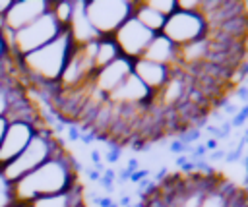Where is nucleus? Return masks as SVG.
Instances as JSON below:
<instances>
[{"mask_svg":"<svg viewBox=\"0 0 248 207\" xmlns=\"http://www.w3.org/2000/svg\"><path fill=\"white\" fill-rule=\"evenodd\" d=\"M8 120H6V116H2L0 118V143H2V137H4V132H6V128H8Z\"/></svg>","mask_w":248,"mask_h":207,"instance_id":"obj_35","label":"nucleus"},{"mask_svg":"<svg viewBox=\"0 0 248 207\" xmlns=\"http://www.w3.org/2000/svg\"><path fill=\"white\" fill-rule=\"evenodd\" d=\"M246 58H248V43H246Z\"/></svg>","mask_w":248,"mask_h":207,"instance_id":"obj_40","label":"nucleus"},{"mask_svg":"<svg viewBox=\"0 0 248 207\" xmlns=\"http://www.w3.org/2000/svg\"><path fill=\"white\" fill-rule=\"evenodd\" d=\"M126 170H128L130 174L136 172V170H140V163H138V159H130L128 164H126Z\"/></svg>","mask_w":248,"mask_h":207,"instance_id":"obj_32","label":"nucleus"},{"mask_svg":"<svg viewBox=\"0 0 248 207\" xmlns=\"http://www.w3.org/2000/svg\"><path fill=\"white\" fill-rule=\"evenodd\" d=\"M14 201V186L12 182H8L0 170V207H12Z\"/></svg>","mask_w":248,"mask_h":207,"instance_id":"obj_18","label":"nucleus"},{"mask_svg":"<svg viewBox=\"0 0 248 207\" xmlns=\"http://www.w3.org/2000/svg\"><path fill=\"white\" fill-rule=\"evenodd\" d=\"M122 56L128 60H138L143 56L147 44L151 43V39L155 37V33H151L149 29H145L138 19H134L132 15L116 29V33L112 35Z\"/></svg>","mask_w":248,"mask_h":207,"instance_id":"obj_7","label":"nucleus"},{"mask_svg":"<svg viewBox=\"0 0 248 207\" xmlns=\"http://www.w3.org/2000/svg\"><path fill=\"white\" fill-rule=\"evenodd\" d=\"M149 168H140V170H136V172H132L130 174V182H134V184H138V182H141L143 178H149Z\"/></svg>","mask_w":248,"mask_h":207,"instance_id":"obj_26","label":"nucleus"},{"mask_svg":"<svg viewBox=\"0 0 248 207\" xmlns=\"http://www.w3.org/2000/svg\"><path fill=\"white\" fill-rule=\"evenodd\" d=\"M78 164L72 155L64 153L43 163L39 168L14 182V201L17 205H29L31 201L46 195L64 193L78 184Z\"/></svg>","mask_w":248,"mask_h":207,"instance_id":"obj_1","label":"nucleus"},{"mask_svg":"<svg viewBox=\"0 0 248 207\" xmlns=\"http://www.w3.org/2000/svg\"><path fill=\"white\" fill-rule=\"evenodd\" d=\"M93 201H95V205H99V207H110V205L114 203L110 195H95Z\"/></svg>","mask_w":248,"mask_h":207,"instance_id":"obj_27","label":"nucleus"},{"mask_svg":"<svg viewBox=\"0 0 248 207\" xmlns=\"http://www.w3.org/2000/svg\"><path fill=\"white\" fill-rule=\"evenodd\" d=\"M10 6H12V0H0V15H6Z\"/></svg>","mask_w":248,"mask_h":207,"instance_id":"obj_34","label":"nucleus"},{"mask_svg":"<svg viewBox=\"0 0 248 207\" xmlns=\"http://www.w3.org/2000/svg\"><path fill=\"white\" fill-rule=\"evenodd\" d=\"M116 203L122 205V207H128V205H132V197H130V195H122L120 201H116Z\"/></svg>","mask_w":248,"mask_h":207,"instance_id":"obj_36","label":"nucleus"},{"mask_svg":"<svg viewBox=\"0 0 248 207\" xmlns=\"http://www.w3.org/2000/svg\"><path fill=\"white\" fill-rule=\"evenodd\" d=\"M190 147H192V145H186V143H182V141H178V139H174V141L169 145V149H170L174 155H188V153H190Z\"/></svg>","mask_w":248,"mask_h":207,"instance_id":"obj_23","label":"nucleus"},{"mask_svg":"<svg viewBox=\"0 0 248 207\" xmlns=\"http://www.w3.org/2000/svg\"><path fill=\"white\" fill-rule=\"evenodd\" d=\"M110 207H120V205H118V203H112V205H110Z\"/></svg>","mask_w":248,"mask_h":207,"instance_id":"obj_39","label":"nucleus"},{"mask_svg":"<svg viewBox=\"0 0 248 207\" xmlns=\"http://www.w3.org/2000/svg\"><path fill=\"white\" fill-rule=\"evenodd\" d=\"M132 17L138 19L145 29H149L151 33H161L165 27L167 17L161 15L157 10H153L145 0H134L132 2Z\"/></svg>","mask_w":248,"mask_h":207,"instance_id":"obj_14","label":"nucleus"},{"mask_svg":"<svg viewBox=\"0 0 248 207\" xmlns=\"http://www.w3.org/2000/svg\"><path fill=\"white\" fill-rule=\"evenodd\" d=\"M246 120H248V104H242V106L238 108V112H236L229 122H231L232 128H240V126H244Z\"/></svg>","mask_w":248,"mask_h":207,"instance_id":"obj_21","label":"nucleus"},{"mask_svg":"<svg viewBox=\"0 0 248 207\" xmlns=\"http://www.w3.org/2000/svg\"><path fill=\"white\" fill-rule=\"evenodd\" d=\"M205 31H207V25L198 12L176 10L174 14H170L167 17L161 35H165L172 44L184 46V44H190L194 41L203 39Z\"/></svg>","mask_w":248,"mask_h":207,"instance_id":"obj_6","label":"nucleus"},{"mask_svg":"<svg viewBox=\"0 0 248 207\" xmlns=\"http://www.w3.org/2000/svg\"><path fill=\"white\" fill-rule=\"evenodd\" d=\"M14 83V79H0V118L6 116L8 112V106H10V97H8V87Z\"/></svg>","mask_w":248,"mask_h":207,"instance_id":"obj_20","label":"nucleus"},{"mask_svg":"<svg viewBox=\"0 0 248 207\" xmlns=\"http://www.w3.org/2000/svg\"><path fill=\"white\" fill-rule=\"evenodd\" d=\"M227 197L219 188H211L203 193L202 197V205L200 207H227Z\"/></svg>","mask_w":248,"mask_h":207,"instance_id":"obj_17","label":"nucleus"},{"mask_svg":"<svg viewBox=\"0 0 248 207\" xmlns=\"http://www.w3.org/2000/svg\"><path fill=\"white\" fill-rule=\"evenodd\" d=\"M62 31H64V27L54 19V15L48 10L46 14H43L33 23H29L23 29L16 31V48H14V54L21 58V56H25V54H29V52L45 46L46 43L54 41Z\"/></svg>","mask_w":248,"mask_h":207,"instance_id":"obj_5","label":"nucleus"},{"mask_svg":"<svg viewBox=\"0 0 248 207\" xmlns=\"http://www.w3.org/2000/svg\"><path fill=\"white\" fill-rule=\"evenodd\" d=\"M225 155H227V151L219 147L217 151H211V153H207V161H219V159H225Z\"/></svg>","mask_w":248,"mask_h":207,"instance_id":"obj_28","label":"nucleus"},{"mask_svg":"<svg viewBox=\"0 0 248 207\" xmlns=\"http://www.w3.org/2000/svg\"><path fill=\"white\" fill-rule=\"evenodd\" d=\"M68 139L70 141H79V128L78 126H70L68 128Z\"/></svg>","mask_w":248,"mask_h":207,"instance_id":"obj_30","label":"nucleus"},{"mask_svg":"<svg viewBox=\"0 0 248 207\" xmlns=\"http://www.w3.org/2000/svg\"><path fill=\"white\" fill-rule=\"evenodd\" d=\"M35 128L27 122H10L0 143V168L12 163L33 139Z\"/></svg>","mask_w":248,"mask_h":207,"instance_id":"obj_8","label":"nucleus"},{"mask_svg":"<svg viewBox=\"0 0 248 207\" xmlns=\"http://www.w3.org/2000/svg\"><path fill=\"white\" fill-rule=\"evenodd\" d=\"M87 180H91V182H99V180H101V172L95 170V168H87Z\"/></svg>","mask_w":248,"mask_h":207,"instance_id":"obj_31","label":"nucleus"},{"mask_svg":"<svg viewBox=\"0 0 248 207\" xmlns=\"http://www.w3.org/2000/svg\"><path fill=\"white\" fill-rule=\"evenodd\" d=\"M0 79H2V77H0Z\"/></svg>","mask_w":248,"mask_h":207,"instance_id":"obj_42","label":"nucleus"},{"mask_svg":"<svg viewBox=\"0 0 248 207\" xmlns=\"http://www.w3.org/2000/svg\"><path fill=\"white\" fill-rule=\"evenodd\" d=\"M122 56L116 41L112 35L108 37H99L97 39V52H95V70H103L105 66L112 64L114 60H118Z\"/></svg>","mask_w":248,"mask_h":207,"instance_id":"obj_15","label":"nucleus"},{"mask_svg":"<svg viewBox=\"0 0 248 207\" xmlns=\"http://www.w3.org/2000/svg\"><path fill=\"white\" fill-rule=\"evenodd\" d=\"M246 184H248V174H246Z\"/></svg>","mask_w":248,"mask_h":207,"instance_id":"obj_41","label":"nucleus"},{"mask_svg":"<svg viewBox=\"0 0 248 207\" xmlns=\"http://www.w3.org/2000/svg\"><path fill=\"white\" fill-rule=\"evenodd\" d=\"M120 153H122V147H118V145H108V153H107L108 164H116L118 159H120Z\"/></svg>","mask_w":248,"mask_h":207,"instance_id":"obj_24","label":"nucleus"},{"mask_svg":"<svg viewBox=\"0 0 248 207\" xmlns=\"http://www.w3.org/2000/svg\"><path fill=\"white\" fill-rule=\"evenodd\" d=\"M76 8H78V2L74 0H58V2H50V14L54 15V19L64 27L68 29L72 19H74V14H76Z\"/></svg>","mask_w":248,"mask_h":207,"instance_id":"obj_16","label":"nucleus"},{"mask_svg":"<svg viewBox=\"0 0 248 207\" xmlns=\"http://www.w3.org/2000/svg\"><path fill=\"white\" fill-rule=\"evenodd\" d=\"M232 93L240 99V103H242V104H248V85H246V83H242V85L234 87V91H232Z\"/></svg>","mask_w":248,"mask_h":207,"instance_id":"obj_25","label":"nucleus"},{"mask_svg":"<svg viewBox=\"0 0 248 207\" xmlns=\"http://www.w3.org/2000/svg\"><path fill=\"white\" fill-rule=\"evenodd\" d=\"M50 10L48 0H12L10 10L6 12V27L19 31L25 25L39 19L43 14Z\"/></svg>","mask_w":248,"mask_h":207,"instance_id":"obj_9","label":"nucleus"},{"mask_svg":"<svg viewBox=\"0 0 248 207\" xmlns=\"http://www.w3.org/2000/svg\"><path fill=\"white\" fill-rule=\"evenodd\" d=\"M141 58L155 62V64H163V66H176L178 64V46L172 44L165 35L157 33L151 39V43L147 44Z\"/></svg>","mask_w":248,"mask_h":207,"instance_id":"obj_12","label":"nucleus"},{"mask_svg":"<svg viewBox=\"0 0 248 207\" xmlns=\"http://www.w3.org/2000/svg\"><path fill=\"white\" fill-rule=\"evenodd\" d=\"M70 29H64L54 41L19 58V74L25 75L31 87L39 83H58L62 70L76 48Z\"/></svg>","mask_w":248,"mask_h":207,"instance_id":"obj_2","label":"nucleus"},{"mask_svg":"<svg viewBox=\"0 0 248 207\" xmlns=\"http://www.w3.org/2000/svg\"><path fill=\"white\" fill-rule=\"evenodd\" d=\"M68 153L64 149V145L54 137V130L48 128V126H43V128H37L35 130V135L33 139L29 141V145L12 161L8 163L2 170L4 178L8 182H17L21 180L23 176H27L29 172H33L35 168H39L43 163H46L48 159L52 157H60Z\"/></svg>","mask_w":248,"mask_h":207,"instance_id":"obj_3","label":"nucleus"},{"mask_svg":"<svg viewBox=\"0 0 248 207\" xmlns=\"http://www.w3.org/2000/svg\"><path fill=\"white\" fill-rule=\"evenodd\" d=\"M153 10H157L161 15L169 17L170 14H174L178 8H176V0H145Z\"/></svg>","mask_w":248,"mask_h":207,"instance_id":"obj_19","label":"nucleus"},{"mask_svg":"<svg viewBox=\"0 0 248 207\" xmlns=\"http://www.w3.org/2000/svg\"><path fill=\"white\" fill-rule=\"evenodd\" d=\"M91 161H93V166H95V168L103 164V163H101V153H99L97 149H93V151H91Z\"/></svg>","mask_w":248,"mask_h":207,"instance_id":"obj_33","label":"nucleus"},{"mask_svg":"<svg viewBox=\"0 0 248 207\" xmlns=\"http://www.w3.org/2000/svg\"><path fill=\"white\" fill-rule=\"evenodd\" d=\"M176 8L182 12H198L200 0H176Z\"/></svg>","mask_w":248,"mask_h":207,"instance_id":"obj_22","label":"nucleus"},{"mask_svg":"<svg viewBox=\"0 0 248 207\" xmlns=\"http://www.w3.org/2000/svg\"><path fill=\"white\" fill-rule=\"evenodd\" d=\"M130 74H132V60L120 56L112 64H108L103 70H99L95 74V77H93V83H95L97 89H101L108 97V95H112L126 81V77Z\"/></svg>","mask_w":248,"mask_h":207,"instance_id":"obj_10","label":"nucleus"},{"mask_svg":"<svg viewBox=\"0 0 248 207\" xmlns=\"http://www.w3.org/2000/svg\"><path fill=\"white\" fill-rule=\"evenodd\" d=\"M6 56V46H4V43H2V35H0V60Z\"/></svg>","mask_w":248,"mask_h":207,"instance_id":"obj_37","label":"nucleus"},{"mask_svg":"<svg viewBox=\"0 0 248 207\" xmlns=\"http://www.w3.org/2000/svg\"><path fill=\"white\" fill-rule=\"evenodd\" d=\"M132 2L130 0H85L81 2V6L97 37H108V35H114L116 29L132 15Z\"/></svg>","mask_w":248,"mask_h":207,"instance_id":"obj_4","label":"nucleus"},{"mask_svg":"<svg viewBox=\"0 0 248 207\" xmlns=\"http://www.w3.org/2000/svg\"><path fill=\"white\" fill-rule=\"evenodd\" d=\"M132 74L151 91V93H157L161 91L169 79H170V68L169 66H163V64H155V62H149L145 58H138L132 62Z\"/></svg>","mask_w":248,"mask_h":207,"instance_id":"obj_11","label":"nucleus"},{"mask_svg":"<svg viewBox=\"0 0 248 207\" xmlns=\"http://www.w3.org/2000/svg\"><path fill=\"white\" fill-rule=\"evenodd\" d=\"M203 147H205V151H207V153L217 151V149H219V141H217V139H213V137H207V141L203 143Z\"/></svg>","mask_w":248,"mask_h":207,"instance_id":"obj_29","label":"nucleus"},{"mask_svg":"<svg viewBox=\"0 0 248 207\" xmlns=\"http://www.w3.org/2000/svg\"><path fill=\"white\" fill-rule=\"evenodd\" d=\"M83 205V192L79 182L70 188L64 193H56V195H46V197H39L35 201H31L27 207H81Z\"/></svg>","mask_w":248,"mask_h":207,"instance_id":"obj_13","label":"nucleus"},{"mask_svg":"<svg viewBox=\"0 0 248 207\" xmlns=\"http://www.w3.org/2000/svg\"><path fill=\"white\" fill-rule=\"evenodd\" d=\"M12 207H27V205H17V203H14Z\"/></svg>","mask_w":248,"mask_h":207,"instance_id":"obj_38","label":"nucleus"}]
</instances>
